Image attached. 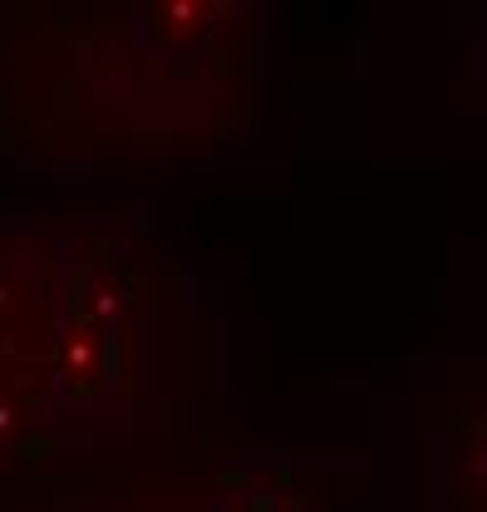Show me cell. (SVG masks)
<instances>
[{"label": "cell", "mask_w": 487, "mask_h": 512, "mask_svg": "<svg viewBox=\"0 0 487 512\" xmlns=\"http://www.w3.org/2000/svg\"><path fill=\"white\" fill-rule=\"evenodd\" d=\"M207 512H310V498L286 458H222Z\"/></svg>", "instance_id": "obj_1"}]
</instances>
